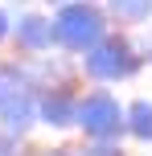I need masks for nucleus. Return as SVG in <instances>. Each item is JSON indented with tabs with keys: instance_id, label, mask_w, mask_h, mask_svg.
<instances>
[{
	"instance_id": "10",
	"label": "nucleus",
	"mask_w": 152,
	"mask_h": 156,
	"mask_svg": "<svg viewBox=\"0 0 152 156\" xmlns=\"http://www.w3.org/2000/svg\"><path fill=\"white\" fill-rule=\"evenodd\" d=\"M12 21H16V16L8 12V4H0V49L12 41Z\"/></svg>"
},
{
	"instance_id": "1",
	"label": "nucleus",
	"mask_w": 152,
	"mask_h": 156,
	"mask_svg": "<svg viewBox=\"0 0 152 156\" xmlns=\"http://www.w3.org/2000/svg\"><path fill=\"white\" fill-rule=\"evenodd\" d=\"M49 16H54V49L70 58H82L115 29L103 0H66V4H54Z\"/></svg>"
},
{
	"instance_id": "5",
	"label": "nucleus",
	"mask_w": 152,
	"mask_h": 156,
	"mask_svg": "<svg viewBox=\"0 0 152 156\" xmlns=\"http://www.w3.org/2000/svg\"><path fill=\"white\" fill-rule=\"evenodd\" d=\"M78 82H49L37 86V123L49 132H70L78 127Z\"/></svg>"
},
{
	"instance_id": "8",
	"label": "nucleus",
	"mask_w": 152,
	"mask_h": 156,
	"mask_svg": "<svg viewBox=\"0 0 152 156\" xmlns=\"http://www.w3.org/2000/svg\"><path fill=\"white\" fill-rule=\"evenodd\" d=\"M128 140L152 148V99L148 94H140V99L128 103Z\"/></svg>"
},
{
	"instance_id": "11",
	"label": "nucleus",
	"mask_w": 152,
	"mask_h": 156,
	"mask_svg": "<svg viewBox=\"0 0 152 156\" xmlns=\"http://www.w3.org/2000/svg\"><path fill=\"white\" fill-rule=\"evenodd\" d=\"M16 144L21 140H12L8 132H0V156H16Z\"/></svg>"
},
{
	"instance_id": "4",
	"label": "nucleus",
	"mask_w": 152,
	"mask_h": 156,
	"mask_svg": "<svg viewBox=\"0 0 152 156\" xmlns=\"http://www.w3.org/2000/svg\"><path fill=\"white\" fill-rule=\"evenodd\" d=\"M78 132L82 140H123L128 136V103L103 82H90L78 99Z\"/></svg>"
},
{
	"instance_id": "13",
	"label": "nucleus",
	"mask_w": 152,
	"mask_h": 156,
	"mask_svg": "<svg viewBox=\"0 0 152 156\" xmlns=\"http://www.w3.org/2000/svg\"><path fill=\"white\" fill-rule=\"evenodd\" d=\"M37 156H82V152H74V148H45V152H37Z\"/></svg>"
},
{
	"instance_id": "14",
	"label": "nucleus",
	"mask_w": 152,
	"mask_h": 156,
	"mask_svg": "<svg viewBox=\"0 0 152 156\" xmlns=\"http://www.w3.org/2000/svg\"><path fill=\"white\" fill-rule=\"evenodd\" d=\"M45 4H66V0H45Z\"/></svg>"
},
{
	"instance_id": "12",
	"label": "nucleus",
	"mask_w": 152,
	"mask_h": 156,
	"mask_svg": "<svg viewBox=\"0 0 152 156\" xmlns=\"http://www.w3.org/2000/svg\"><path fill=\"white\" fill-rule=\"evenodd\" d=\"M140 49H144V62L152 66V29L144 33V37H140Z\"/></svg>"
},
{
	"instance_id": "7",
	"label": "nucleus",
	"mask_w": 152,
	"mask_h": 156,
	"mask_svg": "<svg viewBox=\"0 0 152 156\" xmlns=\"http://www.w3.org/2000/svg\"><path fill=\"white\" fill-rule=\"evenodd\" d=\"M103 4H107V16H111L115 29L136 33L152 21V0H103Z\"/></svg>"
},
{
	"instance_id": "6",
	"label": "nucleus",
	"mask_w": 152,
	"mask_h": 156,
	"mask_svg": "<svg viewBox=\"0 0 152 156\" xmlns=\"http://www.w3.org/2000/svg\"><path fill=\"white\" fill-rule=\"evenodd\" d=\"M12 54L16 58H41V54H54V16L37 12V8H21L12 21Z\"/></svg>"
},
{
	"instance_id": "3",
	"label": "nucleus",
	"mask_w": 152,
	"mask_h": 156,
	"mask_svg": "<svg viewBox=\"0 0 152 156\" xmlns=\"http://www.w3.org/2000/svg\"><path fill=\"white\" fill-rule=\"evenodd\" d=\"M37 123V82L25 58H0V132L25 140Z\"/></svg>"
},
{
	"instance_id": "9",
	"label": "nucleus",
	"mask_w": 152,
	"mask_h": 156,
	"mask_svg": "<svg viewBox=\"0 0 152 156\" xmlns=\"http://www.w3.org/2000/svg\"><path fill=\"white\" fill-rule=\"evenodd\" d=\"M78 152L82 156H128L123 152V140H87Z\"/></svg>"
},
{
	"instance_id": "2",
	"label": "nucleus",
	"mask_w": 152,
	"mask_h": 156,
	"mask_svg": "<svg viewBox=\"0 0 152 156\" xmlns=\"http://www.w3.org/2000/svg\"><path fill=\"white\" fill-rule=\"evenodd\" d=\"M144 49L140 41H132L128 29H111L99 45H90L87 54L78 58V70L87 82H103V86H119V82H132L144 70Z\"/></svg>"
}]
</instances>
